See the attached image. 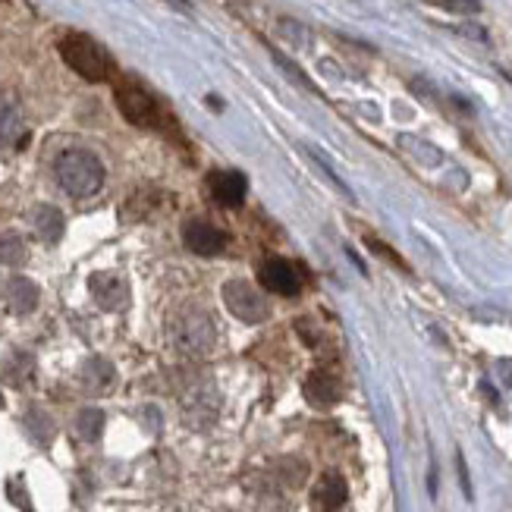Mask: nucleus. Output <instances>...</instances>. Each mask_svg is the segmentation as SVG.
<instances>
[{
  "instance_id": "obj_1",
  "label": "nucleus",
  "mask_w": 512,
  "mask_h": 512,
  "mask_svg": "<svg viewBox=\"0 0 512 512\" xmlns=\"http://www.w3.org/2000/svg\"><path fill=\"white\" fill-rule=\"evenodd\" d=\"M60 57L73 73H79L88 82H107L114 76V60H110V54L95 38H88L82 32H70L60 38Z\"/></svg>"
},
{
  "instance_id": "obj_2",
  "label": "nucleus",
  "mask_w": 512,
  "mask_h": 512,
  "mask_svg": "<svg viewBox=\"0 0 512 512\" xmlns=\"http://www.w3.org/2000/svg\"><path fill=\"white\" fill-rule=\"evenodd\" d=\"M57 183L73 198H88L104 186V164L85 148H70L57 158Z\"/></svg>"
},
{
  "instance_id": "obj_3",
  "label": "nucleus",
  "mask_w": 512,
  "mask_h": 512,
  "mask_svg": "<svg viewBox=\"0 0 512 512\" xmlns=\"http://www.w3.org/2000/svg\"><path fill=\"white\" fill-rule=\"evenodd\" d=\"M117 107L120 114L142 129H167L170 126V114L161 107V101L154 98L145 85H139L136 79H123L117 82Z\"/></svg>"
},
{
  "instance_id": "obj_4",
  "label": "nucleus",
  "mask_w": 512,
  "mask_h": 512,
  "mask_svg": "<svg viewBox=\"0 0 512 512\" xmlns=\"http://www.w3.org/2000/svg\"><path fill=\"white\" fill-rule=\"evenodd\" d=\"M170 337H173L176 349L192 352V355H202L217 343L214 324L208 315H202V311H186V315L176 318L170 327Z\"/></svg>"
},
{
  "instance_id": "obj_5",
  "label": "nucleus",
  "mask_w": 512,
  "mask_h": 512,
  "mask_svg": "<svg viewBox=\"0 0 512 512\" xmlns=\"http://www.w3.org/2000/svg\"><path fill=\"white\" fill-rule=\"evenodd\" d=\"M224 302L239 321L246 324H261L267 318V302L258 289L246 280H230L224 283Z\"/></svg>"
},
{
  "instance_id": "obj_6",
  "label": "nucleus",
  "mask_w": 512,
  "mask_h": 512,
  "mask_svg": "<svg viewBox=\"0 0 512 512\" xmlns=\"http://www.w3.org/2000/svg\"><path fill=\"white\" fill-rule=\"evenodd\" d=\"M258 280L267 293H277V296H299L302 293V274L293 261L286 258H267L258 267Z\"/></svg>"
},
{
  "instance_id": "obj_7",
  "label": "nucleus",
  "mask_w": 512,
  "mask_h": 512,
  "mask_svg": "<svg viewBox=\"0 0 512 512\" xmlns=\"http://www.w3.org/2000/svg\"><path fill=\"white\" fill-rule=\"evenodd\" d=\"M208 189H211V198L227 208H236L246 202V176L236 173V170H220V173H211L208 176Z\"/></svg>"
},
{
  "instance_id": "obj_8",
  "label": "nucleus",
  "mask_w": 512,
  "mask_h": 512,
  "mask_svg": "<svg viewBox=\"0 0 512 512\" xmlns=\"http://www.w3.org/2000/svg\"><path fill=\"white\" fill-rule=\"evenodd\" d=\"M183 239L195 255H217L227 246V236L217 227L205 224V220H189V224L183 227Z\"/></svg>"
},
{
  "instance_id": "obj_9",
  "label": "nucleus",
  "mask_w": 512,
  "mask_h": 512,
  "mask_svg": "<svg viewBox=\"0 0 512 512\" xmlns=\"http://www.w3.org/2000/svg\"><path fill=\"white\" fill-rule=\"evenodd\" d=\"M22 139H26V123H22L19 107L7 95H0V154L22 145Z\"/></svg>"
},
{
  "instance_id": "obj_10",
  "label": "nucleus",
  "mask_w": 512,
  "mask_h": 512,
  "mask_svg": "<svg viewBox=\"0 0 512 512\" xmlns=\"http://www.w3.org/2000/svg\"><path fill=\"white\" fill-rule=\"evenodd\" d=\"M340 381L333 374L327 371H315L305 381V399L311 406H318V409H330V406H337V399H340Z\"/></svg>"
},
{
  "instance_id": "obj_11",
  "label": "nucleus",
  "mask_w": 512,
  "mask_h": 512,
  "mask_svg": "<svg viewBox=\"0 0 512 512\" xmlns=\"http://www.w3.org/2000/svg\"><path fill=\"white\" fill-rule=\"evenodd\" d=\"M92 296H95V302L101 305V308H107V311H117V308H123L126 305V299H129V293H126V283L117 277V274H95L92 277Z\"/></svg>"
},
{
  "instance_id": "obj_12",
  "label": "nucleus",
  "mask_w": 512,
  "mask_h": 512,
  "mask_svg": "<svg viewBox=\"0 0 512 512\" xmlns=\"http://www.w3.org/2000/svg\"><path fill=\"white\" fill-rule=\"evenodd\" d=\"M346 497H349L346 481H343L337 472H327V475L318 481V487H315V506H318L321 512H337V509H343Z\"/></svg>"
},
{
  "instance_id": "obj_13",
  "label": "nucleus",
  "mask_w": 512,
  "mask_h": 512,
  "mask_svg": "<svg viewBox=\"0 0 512 512\" xmlns=\"http://www.w3.org/2000/svg\"><path fill=\"white\" fill-rule=\"evenodd\" d=\"M7 302L13 311H19V315H26V311H32L38 305V286L26 277H13L7 283Z\"/></svg>"
},
{
  "instance_id": "obj_14",
  "label": "nucleus",
  "mask_w": 512,
  "mask_h": 512,
  "mask_svg": "<svg viewBox=\"0 0 512 512\" xmlns=\"http://www.w3.org/2000/svg\"><path fill=\"white\" fill-rule=\"evenodd\" d=\"M35 230L41 233V239H48V242H57L60 233H63V214L51 205H41L35 211Z\"/></svg>"
},
{
  "instance_id": "obj_15",
  "label": "nucleus",
  "mask_w": 512,
  "mask_h": 512,
  "mask_svg": "<svg viewBox=\"0 0 512 512\" xmlns=\"http://www.w3.org/2000/svg\"><path fill=\"white\" fill-rule=\"evenodd\" d=\"M101 425H104V415H101L98 409H85V412L79 415V434H82L85 440H98Z\"/></svg>"
},
{
  "instance_id": "obj_16",
  "label": "nucleus",
  "mask_w": 512,
  "mask_h": 512,
  "mask_svg": "<svg viewBox=\"0 0 512 512\" xmlns=\"http://www.w3.org/2000/svg\"><path fill=\"white\" fill-rule=\"evenodd\" d=\"M431 7L437 10H447V13H459V16H469L481 10V0H428Z\"/></svg>"
},
{
  "instance_id": "obj_17",
  "label": "nucleus",
  "mask_w": 512,
  "mask_h": 512,
  "mask_svg": "<svg viewBox=\"0 0 512 512\" xmlns=\"http://www.w3.org/2000/svg\"><path fill=\"white\" fill-rule=\"evenodd\" d=\"M22 258H26V246H22V239H19V236H7V239H0V261H7V264H19Z\"/></svg>"
},
{
  "instance_id": "obj_18",
  "label": "nucleus",
  "mask_w": 512,
  "mask_h": 512,
  "mask_svg": "<svg viewBox=\"0 0 512 512\" xmlns=\"http://www.w3.org/2000/svg\"><path fill=\"white\" fill-rule=\"evenodd\" d=\"M365 242H368V249H371V252H377V255H381V258H387L390 264H396V267H399V271H409V267H406V261H403V258H399V255H396L393 249H387V246H384V242H381V239H374V236H368Z\"/></svg>"
},
{
  "instance_id": "obj_19",
  "label": "nucleus",
  "mask_w": 512,
  "mask_h": 512,
  "mask_svg": "<svg viewBox=\"0 0 512 512\" xmlns=\"http://www.w3.org/2000/svg\"><path fill=\"white\" fill-rule=\"evenodd\" d=\"M170 4H176V7H183V10H186V7H189V0H170Z\"/></svg>"
},
{
  "instance_id": "obj_20",
  "label": "nucleus",
  "mask_w": 512,
  "mask_h": 512,
  "mask_svg": "<svg viewBox=\"0 0 512 512\" xmlns=\"http://www.w3.org/2000/svg\"><path fill=\"white\" fill-rule=\"evenodd\" d=\"M503 73H506V76L512 79V66H506V70H503Z\"/></svg>"
},
{
  "instance_id": "obj_21",
  "label": "nucleus",
  "mask_w": 512,
  "mask_h": 512,
  "mask_svg": "<svg viewBox=\"0 0 512 512\" xmlns=\"http://www.w3.org/2000/svg\"><path fill=\"white\" fill-rule=\"evenodd\" d=\"M0 409H4V396H0Z\"/></svg>"
}]
</instances>
